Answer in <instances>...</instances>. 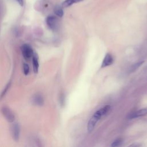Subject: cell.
<instances>
[{
	"mask_svg": "<svg viewBox=\"0 0 147 147\" xmlns=\"http://www.w3.org/2000/svg\"><path fill=\"white\" fill-rule=\"evenodd\" d=\"M46 22L47 25L52 30H55L58 27V20L56 17L54 16H49L46 19Z\"/></svg>",
	"mask_w": 147,
	"mask_h": 147,
	"instance_id": "cell-2",
	"label": "cell"
},
{
	"mask_svg": "<svg viewBox=\"0 0 147 147\" xmlns=\"http://www.w3.org/2000/svg\"><path fill=\"white\" fill-rule=\"evenodd\" d=\"M83 0H65L61 4V6L63 7H67L74 3H76L78 2H80Z\"/></svg>",
	"mask_w": 147,
	"mask_h": 147,
	"instance_id": "cell-8",
	"label": "cell"
},
{
	"mask_svg": "<svg viewBox=\"0 0 147 147\" xmlns=\"http://www.w3.org/2000/svg\"><path fill=\"white\" fill-rule=\"evenodd\" d=\"M2 113L3 116L6 118L7 121L9 122H13L14 120V115L13 112L7 107H3L2 108Z\"/></svg>",
	"mask_w": 147,
	"mask_h": 147,
	"instance_id": "cell-5",
	"label": "cell"
},
{
	"mask_svg": "<svg viewBox=\"0 0 147 147\" xmlns=\"http://www.w3.org/2000/svg\"><path fill=\"white\" fill-rule=\"evenodd\" d=\"M144 63V61H139L138 63H136L134 64H133L131 67L129 69V72H134L136 69H137L143 63Z\"/></svg>",
	"mask_w": 147,
	"mask_h": 147,
	"instance_id": "cell-12",
	"label": "cell"
},
{
	"mask_svg": "<svg viewBox=\"0 0 147 147\" xmlns=\"http://www.w3.org/2000/svg\"><path fill=\"white\" fill-rule=\"evenodd\" d=\"M54 13L57 17H62L64 15V11L63 9V7L61 6L57 5L54 8Z\"/></svg>",
	"mask_w": 147,
	"mask_h": 147,
	"instance_id": "cell-10",
	"label": "cell"
},
{
	"mask_svg": "<svg viewBox=\"0 0 147 147\" xmlns=\"http://www.w3.org/2000/svg\"><path fill=\"white\" fill-rule=\"evenodd\" d=\"M146 114H147V108H144L130 113L127 115V118L130 119H134V118H137L146 115Z\"/></svg>",
	"mask_w": 147,
	"mask_h": 147,
	"instance_id": "cell-3",
	"label": "cell"
},
{
	"mask_svg": "<svg viewBox=\"0 0 147 147\" xmlns=\"http://www.w3.org/2000/svg\"><path fill=\"white\" fill-rule=\"evenodd\" d=\"M113 61H114V59L112 55L110 53H107L103 60V61L101 64V68H105L111 65Z\"/></svg>",
	"mask_w": 147,
	"mask_h": 147,
	"instance_id": "cell-6",
	"label": "cell"
},
{
	"mask_svg": "<svg viewBox=\"0 0 147 147\" xmlns=\"http://www.w3.org/2000/svg\"><path fill=\"white\" fill-rule=\"evenodd\" d=\"M10 83H9L6 85V86L5 87V89L3 90V91L2 92V93H1V95H0V99H1L2 97H3V96L5 95V94H6V91H7L8 88L10 87Z\"/></svg>",
	"mask_w": 147,
	"mask_h": 147,
	"instance_id": "cell-15",
	"label": "cell"
},
{
	"mask_svg": "<svg viewBox=\"0 0 147 147\" xmlns=\"http://www.w3.org/2000/svg\"><path fill=\"white\" fill-rule=\"evenodd\" d=\"M110 110V105H105L98 110L91 117L87 123V131L91 133L94 130L98 121L103 116H105Z\"/></svg>",
	"mask_w": 147,
	"mask_h": 147,
	"instance_id": "cell-1",
	"label": "cell"
},
{
	"mask_svg": "<svg viewBox=\"0 0 147 147\" xmlns=\"http://www.w3.org/2000/svg\"><path fill=\"white\" fill-rule=\"evenodd\" d=\"M21 50L23 56L26 60H29L32 56L33 50L28 44L23 45L21 47Z\"/></svg>",
	"mask_w": 147,
	"mask_h": 147,
	"instance_id": "cell-4",
	"label": "cell"
},
{
	"mask_svg": "<svg viewBox=\"0 0 147 147\" xmlns=\"http://www.w3.org/2000/svg\"><path fill=\"white\" fill-rule=\"evenodd\" d=\"M130 146H141V145L140 144H131Z\"/></svg>",
	"mask_w": 147,
	"mask_h": 147,
	"instance_id": "cell-17",
	"label": "cell"
},
{
	"mask_svg": "<svg viewBox=\"0 0 147 147\" xmlns=\"http://www.w3.org/2000/svg\"><path fill=\"white\" fill-rule=\"evenodd\" d=\"M32 62H33V70L35 73H37L38 72V61L37 60V58L36 56H33L32 57Z\"/></svg>",
	"mask_w": 147,
	"mask_h": 147,
	"instance_id": "cell-11",
	"label": "cell"
},
{
	"mask_svg": "<svg viewBox=\"0 0 147 147\" xmlns=\"http://www.w3.org/2000/svg\"><path fill=\"white\" fill-rule=\"evenodd\" d=\"M23 70L24 73L25 75H27L29 72V67L26 63H24L23 64Z\"/></svg>",
	"mask_w": 147,
	"mask_h": 147,
	"instance_id": "cell-14",
	"label": "cell"
},
{
	"mask_svg": "<svg viewBox=\"0 0 147 147\" xmlns=\"http://www.w3.org/2000/svg\"><path fill=\"white\" fill-rule=\"evenodd\" d=\"M17 1V2L21 5V6H23L24 5V0H16Z\"/></svg>",
	"mask_w": 147,
	"mask_h": 147,
	"instance_id": "cell-16",
	"label": "cell"
},
{
	"mask_svg": "<svg viewBox=\"0 0 147 147\" xmlns=\"http://www.w3.org/2000/svg\"><path fill=\"white\" fill-rule=\"evenodd\" d=\"M33 102L35 103L36 105L38 106H42L44 105V99L41 95L37 94L33 98Z\"/></svg>",
	"mask_w": 147,
	"mask_h": 147,
	"instance_id": "cell-9",
	"label": "cell"
},
{
	"mask_svg": "<svg viewBox=\"0 0 147 147\" xmlns=\"http://www.w3.org/2000/svg\"><path fill=\"white\" fill-rule=\"evenodd\" d=\"M11 132L13 139L17 141L19 140L20 137V127L17 123H14L11 128Z\"/></svg>",
	"mask_w": 147,
	"mask_h": 147,
	"instance_id": "cell-7",
	"label": "cell"
},
{
	"mask_svg": "<svg viewBox=\"0 0 147 147\" xmlns=\"http://www.w3.org/2000/svg\"><path fill=\"white\" fill-rule=\"evenodd\" d=\"M122 140L121 138H118L113 141V142L111 144V146L113 147L119 146L122 145Z\"/></svg>",
	"mask_w": 147,
	"mask_h": 147,
	"instance_id": "cell-13",
	"label": "cell"
}]
</instances>
